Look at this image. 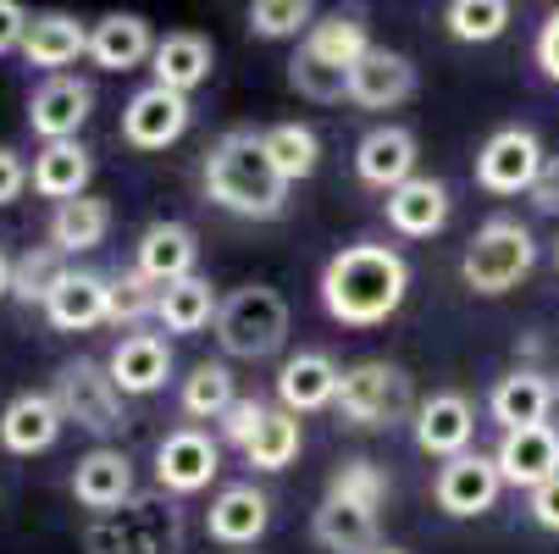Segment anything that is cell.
<instances>
[{
  "label": "cell",
  "instance_id": "ab89813d",
  "mask_svg": "<svg viewBox=\"0 0 559 554\" xmlns=\"http://www.w3.org/2000/svg\"><path fill=\"white\" fill-rule=\"evenodd\" d=\"M316 23H322V17H316L310 0H255V7H250V34L255 39H299Z\"/></svg>",
  "mask_w": 559,
  "mask_h": 554
},
{
  "label": "cell",
  "instance_id": "9a60e30c",
  "mask_svg": "<svg viewBox=\"0 0 559 554\" xmlns=\"http://www.w3.org/2000/svg\"><path fill=\"white\" fill-rule=\"evenodd\" d=\"M90 111H95V90L84 84V78L61 72V78H45V84L34 90V101H28V128H34L45 144H61V139H78V128L90 122Z\"/></svg>",
  "mask_w": 559,
  "mask_h": 554
},
{
  "label": "cell",
  "instance_id": "277c9868",
  "mask_svg": "<svg viewBox=\"0 0 559 554\" xmlns=\"http://www.w3.org/2000/svg\"><path fill=\"white\" fill-rule=\"evenodd\" d=\"M333 411H338L344 427H360V433L416 422V388H411V372H405V366H393V361H360V366H349Z\"/></svg>",
  "mask_w": 559,
  "mask_h": 554
},
{
  "label": "cell",
  "instance_id": "e0dca14e",
  "mask_svg": "<svg viewBox=\"0 0 559 554\" xmlns=\"http://www.w3.org/2000/svg\"><path fill=\"white\" fill-rule=\"evenodd\" d=\"M416 133L411 128H399V122H382V128H371L360 144H355V178L360 184H371V189H382V195H393L399 184H411L416 178Z\"/></svg>",
  "mask_w": 559,
  "mask_h": 554
},
{
  "label": "cell",
  "instance_id": "60d3db41",
  "mask_svg": "<svg viewBox=\"0 0 559 554\" xmlns=\"http://www.w3.org/2000/svg\"><path fill=\"white\" fill-rule=\"evenodd\" d=\"M288 84H294L305 101H316V106L349 101V72H333L328 61H316V56H305V50L288 61Z\"/></svg>",
  "mask_w": 559,
  "mask_h": 554
},
{
  "label": "cell",
  "instance_id": "ba28073f",
  "mask_svg": "<svg viewBox=\"0 0 559 554\" xmlns=\"http://www.w3.org/2000/svg\"><path fill=\"white\" fill-rule=\"evenodd\" d=\"M543 139L532 128H499L483 150H476V189L488 195H532L537 173H543Z\"/></svg>",
  "mask_w": 559,
  "mask_h": 554
},
{
  "label": "cell",
  "instance_id": "e575fe53",
  "mask_svg": "<svg viewBox=\"0 0 559 554\" xmlns=\"http://www.w3.org/2000/svg\"><path fill=\"white\" fill-rule=\"evenodd\" d=\"M233 405H238V388H233L227 361H200V366L183 377V416H194V422H222Z\"/></svg>",
  "mask_w": 559,
  "mask_h": 554
},
{
  "label": "cell",
  "instance_id": "52a82bcc",
  "mask_svg": "<svg viewBox=\"0 0 559 554\" xmlns=\"http://www.w3.org/2000/svg\"><path fill=\"white\" fill-rule=\"evenodd\" d=\"M56 405H61V416L72 422V427H84V433H95V438H117L122 427H128V416H122V388L111 382V372L100 366V361H67L61 372H56Z\"/></svg>",
  "mask_w": 559,
  "mask_h": 554
},
{
  "label": "cell",
  "instance_id": "ee69618b",
  "mask_svg": "<svg viewBox=\"0 0 559 554\" xmlns=\"http://www.w3.org/2000/svg\"><path fill=\"white\" fill-rule=\"evenodd\" d=\"M28 184H34V173L23 167V155L12 144H0V205H12Z\"/></svg>",
  "mask_w": 559,
  "mask_h": 554
},
{
  "label": "cell",
  "instance_id": "f6af8a7d",
  "mask_svg": "<svg viewBox=\"0 0 559 554\" xmlns=\"http://www.w3.org/2000/svg\"><path fill=\"white\" fill-rule=\"evenodd\" d=\"M28 28H34V17L17 7V0H0V56H7V50H23Z\"/></svg>",
  "mask_w": 559,
  "mask_h": 554
},
{
  "label": "cell",
  "instance_id": "4316f807",
  "mask_svg": "<svg viewBox=\"0 0 559 554\" xmlns=\"http://www.w3.org/2000/svg\"><path fill=\"white\" fill-rule=\"evenodd\" d=\"M155 45H162V39L150 34V23L139 12H106L90 28V61L100 72H133L139 61L155 56Z\"/></svg>",
  "mask_w": 559,
  "mask_h": 554
},
{
  "label": "cell",
  "instance_id": "d6a6232c",
  "mask_svg": "<svg viewBox=\"0 0 559 554\" xmlns=\"http://www.w3.org/2000/svg\"><path fill=\"white\" fill-rule=\"evenodd\" d=\"M216 310H222L216 288L194 272V278H178V283L162 288V310H155V322H162L167 333H200V328L216 322Z\"/></svg>",
  "mask_w": 559,
  "mask_h": 554
},
{
  "label": "cell",
  "instance_id": "4dcf8cb0",
  "mask_svg": "<svg viewBox=\"0 0 559 554\" xmlns=\"http://www.w3.org/2000/svg\"><path fill=\"white\" fill-rule=\"evenodd\" d=\"M310 532H316V543H322L328 554H371L377 549V516L355 510L344 499H328V494H322V505H316V516H310Z\"/></svg>",
  "mask_w": 559,
  "mask_h": 554
},
{
  "label": "cell",
  "instance_id": "ffe728a7",
  "mask_svg": "<svg viewBox=\"0 0 559 554\" xmlns=\"http://www.w3.org/2000/svg\"><path fill=\"white\" fill-rule=\"evenodd\" d=\"M45 316H50L56 333H90V328L111 322V278L90 272V267H72L61 278V288L50 294Z\"/></svg>",
  "mask_w": 559,
  "mask_h": 554
},
{
  "label": "cell",
  "instance_id": "681fc988",
  "mask_svg": "<svg viewBox=\"0 0 559 554\" xmlns=\"http://www.w3.org/2000/svg\"><path fill=\"white\" fill-rule=\"evenodd\" d=\"M7 294H12V261L0 256V299H7Z\"/></svg>",
  "mask_w": 559,
  "mask_h": 554
},
{
  "label": "cell",
  "instance_id": "cb8c5ba5",
  "mask_svg": "<svg viewBox=\"0 0 559 554\" xmlns=\"http://www.w3.org/2000/svg\"><path fill=\"white\" fill-rule=\"evenodd\" d=\"M106 372H111V382L122 393L144 400V393L167 388V377H173V344L162 333H122V344L111 350Z\"/></svg>",
  "mask_w": 559,
  "mask_h": 554
},
{
  "label": "cell",
  "instance_id": "603a6c76",
  "mask_svg": "<svg viewBox=\"0 0 559 554\" xmlns=\"http://www.w3.org/2000/svg\"><path fill=\"white\" fill-rule=\"evenodd\" d=\"M61 427H67V416L56 405V393H45V388L17 393V400L0 411V444L12 455H45L61 438Z\"/></svg>",
  "mask_w": 559,
  "mask_h": 554
},
{
  "label": "cell",
  "instance_id": "2e32d148",
  "mask_svg": "<svg viewBox=\"0 0 559 554\" xmlns=\"http://www.w3.org/2000/svg\"><path fill=\"white\" fill-rule=\"evenodd\" d=\"M493 465L510 488H543L548 478H559V427L554 422H537V427H521V433H504L499 449H493Z\"/></svg>",
  "mask_w": 559,
  "mask_h": 554
},
{
  "label": "cell",
  "instance_id": "7a4b0ae2",
  "mask_svg": "<svg viewBox=\"0 0 559 554\" xmlns=\"http://www.w3.org/2000/svg\"><path fill=\"white\" fill-rule=\"evenodd\" d=\"M205 195L211 205L245 216V222H277L288 211V178L272 167V155L255 128H233L205 155Z\"/></svg>",
  "mask_w": 559,
  "mask_h": 554
},
{
  "label": "cell",
  "instance_id": "44dd1931",
  "mask_svg": "<svg viewBox=\"0 0 559 554\" xmlns=\"http://www.w3.org/2000/svg\"><path fill=\"white\" fill-rule=\"evenodd\" d=\"M194 261H200V239H194L189 222H150L139 233L133 272H144L155 288H167L178 278H194Z\"/></svg>",
  "mask_w": 559,
  "mask_h": 554
},
{
  "label": "cell",
  "instance_id": "d590c367",
  "mask_svg": "<svg viewBox=\"0 0 559 554\" xmlns=\"http://www.w3.org/2000/svg\"><path fill=\"white\" fill-rule=\"evenodd\" d=\"M67 272H72V267H67V256H61L56 245H34V250H23V256L12 261V299H23V305H50V294L61 288Z\"/></svg>",
  "mask_w": 559,
  "mask_h": 554
},
{
  "label": "cell",
  "instance_id": "9c48e42d",
  "mask_svg": "<svg viewBox=\"0 0 559 554\" xmlns=\"http://www.w3.org/2000/svg\"><path fill=\"white\" fill-rule=\"evenodd\" d=\"M499 494H504V478H499L493 455H454V460L438 465V483H432L438 510L443 516H460V521L488 516L499 505Z\"/></svg>",
  "mask_w": 559,
  "mask_h": 554
},
{
  "label": "cell",
  "instance_id": "7c38bea8",
  "mask_svg": "<svg viewBox=\"0 0 559 554\" xmlns=\"http://www.w3.org/2000/svg\"><path fill=\"white\" fill-rule=\"evenodd\" d=\"M411 95H416V61L405 50L371 45L360 56V67L349 72V106H360V111H393Z\"/></svg>",
  "mask_w": 559,
  "mask_h": 554
},
{
  "label": "cell",
  "instance_id": "1f68e13d",
  "mask_svg": "<svg viewBox=\"0 0 559 554\" xmlns=\"http://www.w3.org/2000/svg\"><path fill=\"white\" fill-rule=\"evenodd\" d=\"M106 233H111V205H106L100 195L67 200V205H56V216H50V245H56L61 256L100 250V245H106Z\"/></svg>",
  "mask_w": 559,
  "mask_h": 554
},
{
  "label": "cell",
  "instance_id": "7dc6e473",
  "mask_svg": "<svg viewBox=\"0 0 559 554\" xmlns=\"http://www.w3.org/2000/svg\"><path fill=\"white\" fill-rule=\"evenodd\" d=\"M532 205L543 216H559V155H548V162H543V173L532 184Z\"/></svg>",
  "mask_w": 559,
  "mask_h": 554
},
{
  "label": "cell",
  "instance_id": "db71d44e",
  "mask_svg": "<svg viewBox=\"0 0 559 554\" xmlns=\"http://www.w3.org/2000/svg\"><path fill=\"white\" fill-rule=\"evenodd\" d=\"M554 256H559V250H554Z\"/></svg>",
  "mask_w": 559,
  "mask_h": 554
},
{
  "label": "cell",
  "instance_id": "bcb514c9",
  "mask_svg": "<svg viewBox=\"0 0 559 554\" xmlns=\"http://www.w3.org/2000/svg\"><path fill=\"white\" fill-rule=\"evenodd\" d=\"M537 67L548 84H559V7L548 12V23L537 28Z\"/></svg>",
  "mask_w": 559,
  "mask_h": 554
},
{
  "label": "cell",
  "instance_id": "6da1fadb",
  "mask_svg": "<svg viewBox=\"0 0 559 554\" xmlns=\"http://www.w3.org/2000/svg\"><path fill=\"white\" fill-rule=\"evenodd\" d=\"M411 294V261L388 245H344L322 267V310L338 328H382Z\"/></svg>",
  "mask_w": 559,
  "mask_h": 554
},
{
  "label": "cell",
  "instance_id": "816d5d0a",
  "mask_svg": "<svg viewBox=\"0 0 559 554\" xmlns=\"http://www.w3.org/2000/svg\"><path fill=\"white\" fill-rule=\"evenodd\" d=\"M554 393H559V372H554Z\"/></svg>",
  "mask_w": 559,
  "mask_h": 554
},
{
  "label": "cell",
  "instance_id": "836d02e7",
  "mask_svg": "<svg viewBox=\"0 0 559 554\" xmlns=\"http://www.w3.org/2000/svg\"><path fill=\"white\" fill-rule=\"evenodd\" d=\"M261 144H266L272 167L288 184H299V178H310L316 167H322V139H316V128H305V122H272V128H261Z\"/></svg>",
  "mask_w": 559,
  "mask_h": 554
},
{
  "label": "cell",
  "instance_id": "f907efd6",
  "mask_svg": "<svg viewBox=\"0 0 559 554\" xmlns=\"http://www.w3.org/2000/svg\"><path fill=\"white\" fill-rule=\"evenodd\" d=\"M371 554H411V549H399V543H377Z\"/></svg>",
  "mask_w": 559,
  "mask_h": 554
},
{
  "label": "cell",
  "instance_id": "8992f818",
  "mask_svg": "<svg viewBox=\"0 0 559 554\" xmlns=\"http://www.w3.org/2000/svg\"><path fill=\"white\" fill-rule=\"evenodd\" d=\"M288 339V299L266 283H245L233 288L216 310V344L233 361H266L277 355Z\"/></svg>",
  "mask_w": 559,
  "mask_h": 554
},
{
  "label": "cell",
  "instance_id": "3957f363",
  "mask_svg": "<svg viewBox=\"0 0 559 554\" xmlns=\"http://www.w3.org/2000/svg\"><path fill=\"white\" fill-rule=\"evenodd\" d=\"M84 554H183V510L173 494H133L122 510L84 521Z\"/></svg>",
  "mask_w": 559,
  "mask_h": 554
},
{
  "label": "cell",
  "instance_id": "8fae6325",
  "mask_svg": "<svg viewBox=\"0 0 559 554\" xmlns=\"http://www.w3.org/2000/svg\"><path fill=\"white\" fill-rule=\"evenodd\" d=\"M189 117H194L189 95H173V90H162V84H144V90L122 106V139H128L133 150H167V144H178V139L189 133Z\"/></svg>",
  "mask_w": 559,
  "mask_h": 554
},
{
  "label": "cell",
  "instance_id": "8d00e7d4",
  "mask_svg": "<svg viewBox=\"0 0 559 554\" xmlns=\"http://www.w3.org/2000/svg\"><path fill=\"white\" fill-rule=\"evenodd\" d=\"M299 444H305L299 416H288V411L277 405V411H266V422H261L255 438L245 444V460H250L255 471H288L294 455H299Z\"/></svg>",
  "mask_w": 559,
  "mask_h": 554
},
{
  "label": "cell",
  "instance_id": "d6986e66",
  "mask_svg": "<svg viewBox=\"0 0 559 554\" xmlns=\"http://www.w3.org/2000/svg\"><path fill=\"white\" fill-rule=\"evenodd\" d=\"M266 527H272V499L255 483H227L205 510V532L222 549H255Z\"/></svg>",
  "mask_w": 559,
  "mask_h": 554
},
{
  "label": "cell",
  "instance_id": "c3c4849f",
  "mask_svg": "<svg viewBox=\"0 0 559 554\" xmlns=\"http://www.w3.org/2000/svg\"><path fill=\"white\" fill-rule=\"evenodd\" d=\"M532 521L543 532H559V478H548L543 488H532Z\"/></svg>",
  "mask_w": 559,
  "mask_h": 554
},
{
  "label": "cell",
  "instance_id": "5bb4252c",
  "mask_svg": "<svg viewBox=\"0 0 559 554\" xmlns=\"http://www.w3.org/2000/svg\"><path fill=\"white\" fill-rule=\"evenodd\" d=\"M416 449L421 455H438V460H454V455H471V438H476V411L465 393L443 388V393H427L416 405Z\"/></svg>",
  "mask_w": 559,
  "mask_h": 554
},
{
  "label": "cell",
  "instance_id": "83f0119b",
  "mask_svg": "<svg viewBox=\"0 0 559 554\" xmlns=\"http://www.w3.org/2000/svg\"><path fill=\"white\" fill-rule=\"evenodd\" d=\"M211 67H216V50H211V39H205V34H194V28H178V34H167L162 45H155V56H150L155 84H162V90H173V95H189V90H200L205 78H211Z\"/></svg>",
  "mask_w": 559,
  "mask_h": 554
},
{
  "label": "cell",
  "instance_id": "484cf974",
  "mask_svg": "<svg viewBox=\"0 0 559 554\" xmlns=\"http://www.w3.org/2000/svg\"><path fill=\"white\" fill-rule=\"evenodd\" d=\"M95 178V155L84 139H61V144H39L34 155V195L67 205V200H84Z\"/></svg>",
  "mask_w": 559,
  "mask_h": 554
},
{
  "label": "cell",
  "instance_id": "f5cc1de1",
  "mask_svg": "<svg viewBox=\"0 0 559 554\" xmlns=\"http://www.w3.org/2000/svg\"><path fill=\"white\" fill-rule=\"evenodd\" d=\"M238 554H245V549H238Z\"/></svg>",
  "mask_w": 559,
  "mask_h": 554
},
{
  "label": "cell",
  "instance_id": "30bf717a",
  "mask_svg": "<svg viewBox=\"0 0 559 554\" xmlns=\"http://www.w3.org/2000/svg\"><path fill=\"white\" fill-rule=\"evenodd\" d=\"M222 471V444L200 427H178L155 444V483L162 494H200Z\"/></svg>",
  "mask_w": 559,
  "mask_h": 554
},
{
  "label": "cell",
  "instance_id": "d4e9b609",
  "mask_svg": "<svg viewBox=\"0 0 559 554\" xmlns=\"http://www.w3.org/2000/svg\"><path fill=\"white\" fill-rule=\"evenodd\" d=\"M382 211H388V227L399 233V239H432V233H443V222H449V184L416 173L411 184H399L382 200Z\"/></svg>",
  "mask_w": 559,
  "mask_h": 554
},
{
  "label": "cell",
  "instance_id": "f546056e",
  "mask_svg": "<svg viewBox=\"0 0 559 554\" xmlns=\"http://www.w3.org/2000/svg\"><path fill=\"white\" fill-rule=\"evenodd\" d=\"M299 50H305V56H316V61H328L333 72H355V67H360V56L371 50L366 17H360V12H328L322 23H316V28L299 39Z\"/></svg>",
  "mask_w": 559,
  "mask_h": 554
},
{
  "label": "cell",
  "instance_id": "ac0fdd59",
  "mask_svg": "<svg viewBox=\"0 0 559 554\" xmlns=\"http://www.w3.org/2000/svg\"><path fill=\"white\" fill-rule=\"evenodd\" d=\"M133 494H139V488H133V460H128L122 449H111V444L90 449L84 460L72 465V499L84 505L90 516L122 510Z\"/></svg>",
  "mask_w": 559,
  "mask_h": 554
},
{
  "label": "cell",
  "instance_id": "74e56055",
  "mask_svg": "<svg viewBox=\"0 0 559 554\" xmlns=\"http://www.w3.org/2000/svg\"><path fill=\"white\" fill-rule=\"evenodd\" d=\"M510 0H454V7L443 12V28L460 39V45H488L510 28Z\"/></svg>",
  "mask_w": 559,
  "mask_h": 554
},
{
  "label": "cell",
  "instance_id": "f35d334b",
  "mask_svg": "<svg viewBox=\"0 0 559 554\" xmlns=\"http://www.w3.org/2000/svg\"><path fill=\"white\" fill-rule=\"evenodd\" d=\"M328 499H344V505H355V510H382V499H388V471L377 465V460H366V455H355V460H344L338 471H333V483H328Z\"/></svg>",
  "mask_w": 559,
  "mask_h": 554
},
{
  "label": "cell",
  "instance_id": "7402d4cb",
  "mask_svg": "<svg viewBox=\"0 0 559 554\" xmlns=\"http://www.w3.org/2000/svg\"><path fill=\"white\" fill-rule=\"evenodd\" d=\"M554 400H559V393H554L548 372H537V366H515V372H504V377L493 382L488 411H493V422H499L504 433H521V427L548 422Z\"/></svg>",
  "mask_w": 559,
  "mask_h": 554
},
{
  "label": "cell",
  "instance_id": "7bdbcfd3",
  "mask_svg": "<svg viewBox=\"0 0 559 554\" xmlns=\"http://www.w3.org/2000/svg\"><path fill=\"white\" fill-rule=\"evenodd\" d=\"M266 411H272V405H261V400H238V405L222 416V438H227L233 449H245V444L255 438V427L266 422Z\"/></svg>",
  "mask_w": 559,
  "mask_h": 554
},
{
  "label": "cell",
  "instance_id": "f1b7e54d",
  "mask_svg": "<svg viewBox=\"0 0 559 554\" xmlns=\"http://www.w3.org/2000/svg\"><path fill=\"white\" fill-rule=\"evenodd\" d=\"M23 56L28 67H45L61 78V67H72L78 56H90V28L78 23L72 12H39L28 39H23Z\"/></svg>",
  "mask_w": 559,
  "mask_h": 554
},
{
  "label": "cell",
  "instance_id": "5b68a950",
  "mask_svg": "<svg viewBox=\"0 0 559 554\" xmlns=\"http://www.w3.org/2000/svg\"><path fill=\"white\" fill-rule=\"evenodd\" d=\"M537 267V239H532V227L515 222V216H493L476 227V239L465 245L460 256V278L471 294H510L526 272Z\"/></svg>",
  "mask_w": 559,
  "mask_h": 554
},
{
  "label": "cell",
  "instance_id": "b9f144b4",
  "mask_svg": "<svg viewBox=\"0 0 559 554\" xmlns=\"http://www.w3.org/2000/svg\"><path fill=\"white\" fill-rule=\"evenodd\" d=\"M155 310H162V288H155L144 272H117L111 278V322L122 328H139L144 322V316H155Z\"/></svg>",
  "mask_w": 559,
  "mask_h": 554
},
{
  "label": "cell",
  "instance_id": "4fadbf2b",
  "mask_svg": "<svg viewBox=\"0 0 559 554\" xmlns=\"http://www.w3.org/2000/svg\"><path fill=\"white\" fill-rule=\"evenodd\" d=\"M338 388H344V366L322 350H299L283 361L277 372V405L288 416H310V411H328L338 405Z\"/></svg>",
  "mask_w": 559,
  "mask_h": 554
}]
</instances>
